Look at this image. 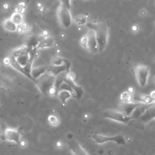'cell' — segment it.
Returning <instances> with one entry per match:
<instances>
[{
    "instance_id": "1",
    "label": "cell",
    "mask_w": 155,
    "mask_h": 155,
    "mask_svg": "<svg viewBox=\"0 0 155 155\" xmlns=\"http://www.w3.org/2000/svg\"><path fill=\"white\" fill-rule=\"evenodd\" d=\"M87 27L94 30L98 45L99 52H103L105 50L108 41L109 28L108 24L104 21H100L89 23Z\"/></svg>"
},
{
    "instance_id": "2",
    "label": "cell",
    "mask_w": 155,
    "mask_h": 155,
    "mask_svg": "<svg viewBox=\"0 0 155 155\" xmlns=\"http://www.w3.org/2000/svg\"><path fill=\"white\" fill-rule=\"evenodd\" d=\"M56 76L47 71L34 83L40 90L44 95H56V92L54 88Z\"/></svg>"
},
{
    "instance_id": "3",
    "label": "cell",
    "mask_w": 155,
    "mask_h": 155,
    "mask_svg": "<svg viewBox=\"0 0 155 155\" xmlns=\"http://www.w3.org/2000/svg\"><path fill=\"white\" fill-rule=\"evenodd\" d=\"M100 114L103 118L124 124H129L132 120H135L132 116H127L118 109L106 110L101 112Z\"/></svg>"
},
{
    "instance_id": "4",
    "label": "cell",
    "mask_w": 155,
    "mask_h": 155,
    "mask_svg": "<svg viewBox=\"0 0 155 155\" xmlns=\"http://www.w3.org/2000/svg\"><path fill=\"white\" fill-rule=\"evenodd\" d=\"M90 138L95 144L99 145L108 142H114L120 145H125L126 144V140L123 135H115L113 136H109L98 133H94L90 135Z\"/></svg>"
},
{
    "instance_id": "5",
    "label": "cell",
    "mask_w": 155,
    "mask_h": 155,
    "mask_svg": "<svg viewBox=\"0 0 155 155\" xmlns=\"http://www.w3.org/2000/svg\"><path fill=\"white\" fill-rule=\"evenodd\" d=\"M133 71L139 86L141 87H145L150 74L149 67L143 64H137L133 67Z\"/></svg>"
},
{
    "instance_id": "6",
    "label": "cell",
    "mask_w": 155,
    "mask_h": 155,
    "mask_svg": "<svg viewBox=\"0 0 155 155\" xmlns=\"http://www.w3.org/2000/svg\"><path fill=\"white\" fill-rule=\"evenodd\" d=\"M57 17L60 25L64 28H68L72 23V18L69 9L60 3L56 11Z\"/></svg>"
},
{
    "instance_id": "7",
    "label": "cell",
    "mask_w": 155,
    "mask_h": 155,
    "mask_svg": "<svg viewBox=\"0 0 155 155\" xmlns=\"http://www.w3.org/2000/svg\"><path fill=\"white\" fill-rule=\"evenodd\" d=\"M86 36L87 38L86 49L92 53H96L99 52L98 45L94 30L90 28H89Z\"/></svg>"
},
{
    "instance_id": "8",
    "label": "cell",
    "mask_w": 155,
    "mask_h": 155,
    "mask_svg": "<svg viewBox=\"0 0 155 155\" xmlns=\"http://www.w3.org/2000/svg\"><path fill=\"white\" fill-rule=\"evenodd\" d=\"M3 137L8 141L14 142L17 145L21 144V132L19 129L8 128L4 131Z\"/></svg>"
},
{
    "instance_id": "9",
    "label": "cell",
    "mask_w": 155,
    "mask_h": 155,
    "mask_svg": "<svg viewBox=\"0 0 155 155\" xmlns=\"http://www.w3.org/2000/svg\"><path fill=\"white\" fill-rule=\"evenodd\" d=\"M74 77L75 76L73 73H71L70 71H68L67 74L64 81L67 82L71 86V87L74 92L75 98L80 99L84 95V90L82 88V87L76 84V83L74 82Z\"/></svg>"
},
{
    "instance_id": "10",
    "label": "cell",
    "mask_w": 155,
    "mask_h": 155,
    "mask_svg": "<svg viewBox=\"0 0 155 155\" xmlns=\"http://www.w3.org/2000/svg\"><path fill=\"white\" fill-rule=\"evenodd\" d=\"M155 119V102L151 104L138 118L142 123H147Z\"/></svg>"
},
{
    "instance_id": "11",
    "label": "cell",
    "mask_w": 155,
    "mask_h": 155,
    "mask_svg": "<svg viewBox=\"0 0 155 155\" xmlns=\"http://www.w3.org/2000/svg\"><path fill=\"white\" fill-rule=\"evenodd\" d=\"M143 104H145V103L141 102H124V104H122L118 110L127 116H132V114L133 112L134 111V110L138 107L141 105Z\"/></svg>"
},
{
    "instance_id": "12",
    "label": "cell",
    "mask_w": 155,
    "mask_h": 155,
    "mask_svg": "<svg viewBox=\"0 0 155 155\" xmlns=\"http://www.w3.org/2000/svg\"><path fill=\"white\" fill-rule=\"evenodd\" d=\"M70 65L71 63L68 61L66 64H64L61 65H52L51 67H49L47 71L53 75L56 76L58 74L64 72V71H70Z\"/></svg>"
},
{
    "instance_id": "13",
    "label": "cell",
    "mask_w": 155,
    "mask_h": 155,
    "mask_svg": "<svg viewBox=\"0 0 155 155\" xmlns=\"http://www.w3.org/2000/svg\"><path fill=\"white\" fill-rule=\"evenodd\" d=\"M70 150L74 154H88V153L82 147L80 144L74 140H70L68 142Z\"/></svg>"
},
{
    "instance_id": "14",
    "label": "cell",
    "mask_w": 155,
    "mask_h": 155,
    "mask_svg": "<svg viewBox=\"0 0 155 155\" xmlns=\"http://www.w3.org/2000/svg\"><path fill=\"white\" fill-rule=\"evenodd\" d=\"M48 68L49 67L47 66H40L32 68L31 70V76L32 77L33 81H35L38 78L46 73L48 70Z\"/></svg>"
},
{
    "instance_id": "15",
    "label": "cell",
    "mask_w": 155,
    "mask_h": 155,
    "mask_svg": "<svg viewBox=\"0 0 155 155\" xmlns=\"http://www.w3.org/2000/svg\"><path fill=\"white\" fill-rule=\"evenodd\" d=\"M54 39L51 36L44 37L42 40L40 41L38 46H36V49H47L52 47L54 44Z\"/></svg>"
},
{
    "instance_id": "16",
    "label": "cell",
    "mask_w": 155,
    "mask_h": 155,
    "mask_svg": "<svg viewBox=\"0 0 155 155\" xmlns=\"http://www.w3.org/2000/svg\"><path fill=\"white\" fill-rule=\"evenodd\" d=\"M30 51H31V49L28 52H24L23 53L19 55L18 56H17L15 58H15L16 61H17V62L23 68L27 64V63L30 59Z\"/></svg>"
},
{
    "instance_id": "17",
    "label": "cell",
    "mask_w": 155,
    "mask_h": 155,
    "mask_svg": "<svg viewBox=\"0 0 155 155\" xmlns=\"http://www.w3.org/2000/svg\"><path fill=\"white\" fill-rule=\"evenodd\" d=\"M3 26L6 30L11 32H17L18 27V26L16 24H15L11 20V18H8L5 20L3 23Z\"/></svg>"
},
{
    "instance_id": "18",
    "label": "cell",
    "mask_w": 155,
    "mask_h": 155,
    "mask_svg": "<svg viewBox=\"0 0 155 155\" xmlns=\"http://www.w3.org/2000/svg\"><path fill=\"white\" fill-rule=\"evenodd\" d=\"M56 96L58 97L63 105L66 104V102L69 98L73 97L72 94L67 90H61L58 92L56 94Z\"/></svg>"
},
{
    "instance_id": "19",
    "label": "cell",
    "mask_w": 155,
    "mask_h": 155,
    "mask_svg": "<svg viewBox=\"0 0 155 155\" xmlns=\"http://www.w3.org/2000/svg\"><path fill=\"white\" fill-rule=\"evenodd\" d=\"M9 65H11L14 68H15V70H17L18 71L21 73L23 74H24V76H26L27 77V74L24 69L23 67H22L16 61L15 58L10 55V56L9 57Z\"/></svg>"
},
{
    "instance_id": "20",
    "label": "cell",
    "mask_w": 155,
    "mask_h": 155,
    "mask_svg": "<svg viewBox=\"0 0 155 155\" xmlns=\"http://www.w3.org/2000/svg\"><path fill=\"white\" fill-rule=\"evenodd\" d=\"M11 20L17 26H20L24 21V16L23 14L15 12L11 17Z\"/></svg>"
},
{
    "instance_id": "21",
    "label": "cell",
    "mask_w": 155,
    "mask_h": 155,
    "mask_svg": "<svg viewBox=\"0 0 155 155\" xmlns=\"http://www.w3.org/2000/svg\"><path fill=\"white\" fill-rule=\"evenodd\" d=\"M39 42H40V41L38 40V38L36 37L30 36L27 41L26 46L30 49H36V46H38Z\"/></svg>"
},
{
    "instance_id": "22",
    "label": "cell",
    "mask_w": 155,
    "mask_h": 155,
    "mask_svg": "<svg viewBox=\"0 0 155 155\" xmlns=\"http://www.w3.org/2000/svg\"><path fill=\"white\" fill-rule=\"evenodd\" d=\"M68 62V60H67L65 59H64L62 58H61L59 56H53L52 59V65H56V66L63 65L64 64H66Z\"/></svg>"
},
{
    "instance_id": "23",
    "label": "cell",
    "mask_w": 155,
    "mask_h": 155,
    "mask_svg": "<svg viewBox=\"0 0 155 155\" xmlns=\"http://www.w3.org/2000/svg\"><path fill=\"white\" fill-rule=\"evenodd\" d=\"M133 97L129 91L124 92L121 95V99L123 102H133Z\"/></svg>"
},
{
    "instance_id": "24",
    "label": "cell",
    "mask_w": 155,
    "mask_h": 155,
    "mask_svg": "<svg viewBox=\"0 0 155 155\" xmlns=\"http://www.w3.org/2000/svg\"><path fill=\"white\" fill-rule=\"evenodd\" d=\"M48 121L50 123V124L53 126H57L59 123V119L58 118L57 116L53 114H51L49 116Z\"/></svg>"
},
{
    "instance_id": "25",
    "label": "cell",
    "mask_w": 155,
    "mask_h": 155,
    "mask_svg": "<svg viewBox=\"0 0 155 155\" xmlns=\"http://www.w3.org/2000/svg\"><path fill=\"white\" fill-rule=\"evenodd\" d=\"M74 21L75 23L78 24V25H84L85 24H86L87 23V19L85 17L82 16V15H79L75 17L74 18Z\"/></svg>"
},
{
    "instance_id": "26",
    "label": "cell",
    "mask_w": 155,
    "mask_h": 155,
    "mask_svg": "<svg viewBox=\"0 0 155 155\" xmlns=\"http://www.w3.org/2000/svg\"><path fill=\"white\" fill-rule=\"evenodd\" d=\"M25 11H26V4L24 2H21L18 4V5L15 8V12L24 14Z\"/></svg>"
},
{
    "instance_id": "27",
    "label": "cell",
    "mask_w": 155,
    "mask_h": 155,
    "mask_svg": "<svg viewBox=\"0 0 155 155\" xmlns=\"http://www.w3.org/2000/svg\"><path fill=\"white\" fill-rule=\"evenodd\" d=\"M81 44L86 49V46H87V38L86 35L84 36L81 39Z\"/></svg>"
},
{
    "instance_id": "28",
    "label": "cell",
    "mask_w": 155,
    "mask_h": 155,
    "mask_svg": "<svg viewBox=\"0 0 155 155\" xmlns=\"http://www.w3.org/2000/svg\"><path fill=\"white\" fill-rule=\"evenodd\" d=\"M61 3L63 4L68 9L70 8V0H60Z\"/></svg>"
},
{
    "instance_id": "29",
    "label": "cell",
    "mask_w": 155,
    "mask_h": 155,
    "mask_svg": "<svg viewBox=\"0 0 155 155\" xmlns=\"http://www.w3.org/2000/svg\"><path fill=\"white\" fill-rule=\"evenodd\" d=\"M20 26L22 28V29L23 30L24 32L27 30L28 29H29V26H28V24H27L26 23H25L24 21L21 24H20Z\"/></svg>"
},
{
    "instance_id": "30",
    "label": "cell",
    "mask_w": 155,
    "mask_h": 155,
    "mask_svg": "<svg viewBox=\"0 0 155 155\" xmlns=\"http://www.w3.org/2000/svg\"><path fill=\"white\" fill-rule=\"evenodd\" d=\"M150 96L153 100L155 101V91L151 92V93L150 95Z\"/></svg>"
},
{
    "instance_id": "31",
    "label": "cell",
    "mask_w": 155,
    "mask_h": 155,
    "mask_svg": "<svg viewBox=\"0 0 155 155\" xmlns=\"http://www.w3.org/2000/svg\"><path fill=\"white\" fill-rule=\"evenodd\" d=\"M9 4H8V3H5V4H4V5H3V8H4V9L7 10V9H9Z\"/></svg>"
},
{
    "instance_id": "32",
    "label": "cell",
    "mask_w": 155,
    "mask_h": 155,
    "mask_svg": "<svg viewBox=\"0 0 155 155\" xmlns=\"http://www.w3.org/2000/svg\"><path fill=\"white\" fill-rule=\"evenodd\" d=\"M2 136H3V133H2V130H1V128H0V139H2Z\"/></svg>"
},
{
    "instance_id": "33",
    "label": "cell",
    "mask_w": 155,
    "mask_h": 155,
    "mask_svg": "<svg viewBox=\"0 0 155 155\" xmlns=\"http://www.w3.org/2000/svg\"><path fill=\"white\" fill-rule=\"evenodd\" d=\"M37 6H38V8H41V7H42V4H41V3H38L37 4Z\"/></svg>"
},
{
    "instance_id": "34",
    "label": "cell",
    "mask_w": 155,
    "mask_h": 155,
    "mask_svg": "<svg viewBox=\"0 0 155 155\" xmlns=\"http://www.w3.org/2000/svg\"><path fill=\"white\" fill-rule=\"evenodd\" d=\"M154 83H155V77H154Z\"/></svg>"
}]
</instances>
